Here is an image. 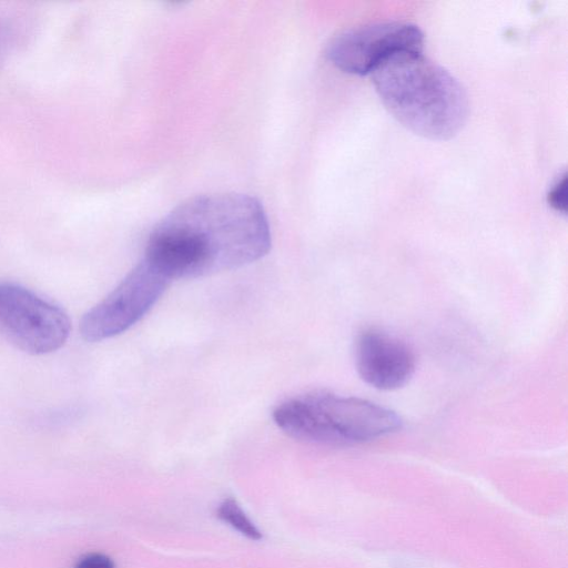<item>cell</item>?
Returning <instances> with one entry per match:
<instances>
[{"instance_id": "1", "label": "cell", "mask_w": 568, "mask_h": 568, "mask_svg": "<svg viewBox=\"0 0 568 568\" xmlns=\"http://www.w3.org/2000/svg\"><path fill=\"white\" fill-rule=\"evenodd\" d=\"M271 247L261 203L246 194L192 197L151 232L143 260L170 281L212 275L263 257Z\"/></svg>"}, {"instance_id": "2", "label": "cell", "mask_w": 568, "mask_h": 568, "mask_svg": "<svg viewBox=\"0 0 568 568\" xmlns=\"http://www.w3.org/2000/svg\"><path fill=\"white\" fill-rule=\"evenodd\" d=\"M371 74L385 108L412 132L447 140L465 124L468 100L464 88L422 52H397Z\"/></svg>"}, {"instance_id": "3", "label": "cell", "mask_w": 568, "mask_h": 568, "mask_svg": "<svg viewBox=\"0 0 568 568\" xmlns=\"http://www.w3.org/2000/svg\"><path fill=\"white\" fill-rule=\"evenodd\" d=\"M274 423L288 436L314 444L352 445L397 432L400 417L366 399L312 392L290 397L273 410Z\"/></svg>"}, {"instance_id": "4", "label": "cell", "mask_w": 568, "mask_h": 568, "mask_svg": "<svg viewBox=\"0 0 568 568\" xmlns=\"http://www.w3.org/2000/svg\"><path fill=\"white\" fill-rule=\"evenodd\" d=\"M70 320L57 305L20 285L0 283V332L21 351L43 355L59 349Z\"/></svg>"}, {"instance_id": "5", "label": "cell", "mask_w": 568, "mask_h": 568, "mask_svg": "<svg viewBox=\"0 0 568 568\" xmlns=\"http://www.w3.org/2000/svg\"><path fill=\"white\" fill-rule=\"evenodd\" d=\"M170 280L142 260L80 322V333L88 342L114 337L138 323L156 303Z\"/></svg>"}, {"instance_id": "6", "label": "cell", "mask_w": 568, "mask_h": 568, "mask_svg": "<svg viewBox=\"0 0 568 568\" xmlns=\"http://www.w3.org/2000/svg\"><path fill=\"white\" fill-rule=\"evenodd\" d=\"M424 37L415 24L402 21L375 22L347 29L328 43L327 59L344 72L371 74L397 52H422Z\"/></svg>"}, {"instance_id": "7", "label": "cell", "mask_w": 568, "mask_h": 568, "mask_svg": "<svg viewBox=\"0 0 568 568\" xmlns=\"http://www.w3.org/2000/svg\"><path fill=\"white\" fill-rule=\"evenodd\" d=\"M355 364L371 386L393 390L404 386L416 368L413 349L402 339L377 328L362 332L355 342Z\"/></svg>"}, {"instance_id": "8", "label": "cell", "mask_w": 568, "mask_h": 568, "mask_svg": "<svg viewBox=\"0 0 568 568\" xmlns=\"http://www.w3.org/2000/svg\"><path fill=\"white\" fill-rule=\"evenodd\" d=\"M217 516L243 536L252 540H260L262 538L261 531L233 498L225 499L219 506Z\"/></svg>"}, {"instance_id": "9", "label": "cell", "mask_w": 568, "mask_h": 568, "mask_svg": "<svg viewBox=\"0 0 568 568\" xmlns=\"http://www.w3.org/2000/svg\"><path fill=\"white\" fill-rule=\"evenodd\" d=\"M73 568H115V564L108 555L93 551L80 557Z\"/></svg>"}, {"instance_id": "10", "label": "cell", "mask_w": 568, "mask_h": 568, "mask_svg": "<svg viewBox=\"0 0 568 568\" xmlns=\"http://www.w3.org/2000/svg\"><path fill=\"white\" fill-rule=\"evenodd\" d=\"M549 203L558 211H566V175L555 184L549 193Z\"/></svg>"}]
</instances>
